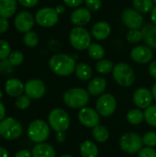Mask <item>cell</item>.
<instances>
[{"instance_id": "cell-6", "label": "cell", "mask_w": 156, "mask_h": 157, "mask_svg": "<svg viewBox=\"0 0 156 157\" xmlns=\"http://www.w3.org/2000/svg\"><path fill=\"white\" fill-rule=\"evenodd\" d=\"M22 132L21 123L15 118L7 117L0 121V136L5 140H17L21 136Z\"/></svg>"}, {"instance_id": "cell-21", "label": "cell", "mask_w": 156, "mask_h": 157, "mask_svg": "<svg viewBox=\"0 0 156 157\" xmlns=\"http://www.w3.org/2000/svg\"><path fill=\"white\" fill-rule=\"evenodd\" d=\"M143 40L148 47L156 49V25L146 24L142 28Z\"/></svg>"}, {"instance_id": "cell-11", "label": "cell", "mask_w": 156, "mask_h": 157, "mask_svg": "<svg viewBox=\"0 0 156 157\" xmlns=\"http://www.w3.org/2000/svg\"><path fill=\"white\" fill-rule=\"evenodd\" d=\"M122 23L130 29H140L143 27V17L135 8H126L121 14Z\"/></svg>"}, {"instance_id": "cell-27", "label": "cell", "mask_w": 156, "mask_h": 157, "mask_svg": "<svg viewBox=\"0 0 156 157\" xmlns=\"http://www.w3.org/2000/svg\"><path fill=\"white\" fill-rule=\"evenodd\" d=\"M126 120L131 125H139L144 121V111H142V109L138 108L132 109L126 114Z\"/></svg>"}, {"instance_id": "cell-45", "label": "cell", "mask_w": 156, "mask_h": 157, "mask_svg": "<svg viewBox=\"0 0 156 157\" xmlns=\"http://www.w3.org/2000/svg\"><path fill=\"white\" fill-rule=\"evenodd\" d=\"M55 139L58 143L60 144H63L66 139H67V136H66V133L65 132H56V136H55Z\"/></svg>"}, {"instance_id": "cell-12", "label": "cell", "mask_w": 156, "mask_h": 157, "mask_svg": "<svg viewBox=\"0 0 156 157\" xmlns=\"http://www.w3.org/2000/svg\"><path fill=\"white\" fill-rule=\"evenodd\" d=\"M79 122L86 128H95L100 123V115L97 111V109L85 107L81 109L77 115Z\"/></svg>"}, {"instance_id": "cell-29", "label": "cell", "mask_w": 156, "mask_h": 157, "mask_svg": "<svg viewBox=\"0 0 156 157\" xmlns=\"http://www.w3.org/2000/svg\"><path fill=\"white\" fill-rule=\"evenodd\" d=\"M88 55L96 61H99L104 59L105 56V49L99 43H91L87 49Z\"/></svg>"}, {"instance_id": "cell-14", "label": "cell", "mask_w": 156, "mask_h": 157, "mask_svg": "<svg viewBox=\"0 0 156 157\" xmlns=\"http://www.w3.org/2000/svg\"><path fill=\"white\" fill-rule=\"evenodd\" d=\"M35 17L29 11H21L17 13L14 19V25L17 31L27 33L31 30L34 26Z\"/></svg>"}, {"instance_id": "cell-41", "label": "cell", "mask_w": 156, "mask_h": 157, "mask_svg": "<svg viewBox=\"0 0 156 157\" xmlns=\"http://www.w3.org/2000/svg\"><path fill=\"white\" fill-rule=\"evenodd\" d=\"M22 6L24 7H28V8H31L33 6H35L38 3L39 0H17Z\"/></svg>"}, {"instance_id": "cell-34", "label": "cell", "mask_w": 156, "mask_h": 157, "mask_svg": "<svg viewBox=\"0 0 156 157\" xmlns=\"http://www.w3.org/2000/svg\"><path fill=\"white\" fill-rule=\"evenodd\" d=\"M7 61L12 66H18L24 61V54L20 51H13L11 52Z\"/></svg>"}, {"instance_id": "cell-5", "label": "cell", "mask_w": 156, "mask_h": 157, "mask_svg": "<svg viewBox=\"0 0 156 157\" xmlns=\"http://www.w3.org/2000/svg\"><path fill=\"white\" fill-rule=\"evenodd\" d=\"M48 123L55 132H66L70 127V117L68 113L61 108L51 109L48 115Z\"/></svg>"}, {"instance_id": "cell-4", "label": "cell", "mask_w": 156, "mask_h": 157, "mask_svg": "<svg viewBox=\"0 0 156 157\" xmlns=\"http://www.w3.org/2000/svg\"><path fill=\"white\" fill-rule=\"evenodd\" d=\"M112 76L114 81L123 87L132 86L136 79L133 68L126 63H119L115 64L112 70Z\"/></svg>"}, {"instance_id": "cell-50", "label": "cell", "mask_w": 156, "mask_h": 157, "mask_svg": "<svg viewBox=\"0 0 156 157\" xmlns=\"http://www.w3.org/2000/svg\"><path fill=\"white\" fill-rule=\"evenodd\" d=\"M151 91H152V94H153L154 99L156 101V83L154 85V86H153V87H152Z\"/></svg>"}, {"instance_id": "cell-47", "label": "cell", "mask_w": 156, "mask_h": 157, "mask_svg": "<svg viewBox=\"0 0 156 157\" xmlns=\"http://www.w3.org/2000/svg\"><path fill=\"white\" fill-rule=\"evenodd\" d=\"M55 10L56 12L59 14V15H62L65 12V5H58L56 7H55Z\"/></svg>"}, {"instance_id": "cell-8", "label": "cell", "mask_w": 156, "mask_h": 157, "mask_svg": "<svg viewBox=\"0 0 156 157\" xmlns=\"http://www.w3.org/2000/svg\"><path fill=\"white\" fill-rule=\"evenodd\" d=\"M120 147L126 154H138L143 147V138L136 132H126L120 139Z\"/></svg>"}, {"instance_id": "cell-9", "label": "cell", "mask_w": 156, "mask_h": 157, "mask_svg": "<svg viewBox=\"0 0 156 157\" xmlns=\"http://www.w3.org/2000/svg\"><path fill=\"white\" fill-rule=\"evenodd\" d=\"M117 99L110 93H104L96 101V109L101 117L108 118L112 116L117 109Z\"/></svg>"}, {"instance_id": "cell-49", "label": "cell", "mask_w": 156, "mask_h": 157, "mask_svg": "<svg viewBox=\"0 0 156 157\" xmlns=\"http://www.w3.org/2000/svg\"><path fill=\"white\" fill-rule=\"evenodd\" d=\"M0 157H9V154L5 147L0 146Z\"/></svg>"}, {"instance_id": "cell-33", "label": "cell", "mask_w": 156, "mask_h": 157, "mask_svg": "<svg viewBox=\"0 0 156 157\" xmlns=\"http://www.w3.org/2000/svg\"><path fill=\"white\" fill-rule=\"evenodd\" d=\"M31 104V98H29L27 95H21L17 97L15 100V106L17 109L25 110L29 108Z\"/></svg>"}, {"instance_id": "cell-17", "label": "cell", "mask_w": 156, "mask_h": 157, "mask_svg": "<svg viewBox=\"0 0 156 157\" xmlns=\"http://www.w3.org/2000/svg\"><path fill=\"white\" fill-rule=\"evenodd\" d=\"M92 18L91 11L86 7H76L70 15V21L74 27H84Z\"/></svg>"}, {"instance_id": "cell-46", "label": "cell", "mask_w": 156, "mask_h": 157, "mask_svg": "<svg viewBox=\"0 0 156 157\" xmlns=\"http://www.w3.org/2000/svg\"><path fill=\"white\" fill-rule=\"evenodd\" d=\"M6 107H5V105L0 101V121H3V120L6 118Z\"/></svg>"}, {"instance_id": "cell-2", "label": "cell", "mask_w": 156, "mask_h": 157, "mask_svg": "<svg viewBox=\"0 0 156 157\" xmlns=\"http://www.w3.org/2000/svg\"><path fill=\"white\" fill-rule=\"evenodd\" d=\"M64 104L74 109H81L89 102V93L82 87H72L67 89L63 96Z\"/></svg>"}, {"instance_id": "cell-51", "label": "cell", "mask_w": 156, "mask_h": 157, "mask_svg": "<svg viewBox=\"0 0 156 157\" xmlns=\"http://www.w3.org/2000/svg\"><path fill=\"white\" fill-rule=\"evenodd\" d=\"M60 157H74L73 155H62V156Z\"/></svg>"}, {"instance_id": "cell-7", "label": "cell", "mask_w": 156, "mask_h": 157, "mask_svg": "<svg viewBox=\"0 0 156 157\" xmlns=\"http://www.w3.org/2000/svg\"><path fill=\"white\" fill-rule=\"evenodd\" d=\"M91 34L84 27H74L69 33L71 46L77 51L87 50L91 44Z\"/></svg>"}, {"instance_id": "cell-54", "label": "cell", "mask_w": 156, "mask_h": 157, "mask_svg": "<svg viewBox=\"0 0 156 157\" xmlns=\"http://www.w3.org/2000/svg\"><path fill=\"white\" fill-rule=\"evenodd\" d=\"M0 139H1V136H0Z\"/></svg>"}, {"instance_id": "cell-13", "label": "cell", "mask_w": 156, "mask_h": 157, "mask_svg": "<svg viewBox=\"0 0 156 157\" xmlns=\"http://www.w3.org/2000/svg\"><path fill=\"white\" fill-rule=\"evenodd\" d=\"M25 95L31 99H40L46 93V86L44 82L38 78L29 79L25 83Z\"/></svg>"}, {"instance_id": "cell-22", "label": "cell", "mask_w": 156, "mask_h": 157, "mask_svg": "<svg viewBox=\"0 0 156 157\" xmlns=\"http://www.w3.org/2000/svg\"><path fill=\"white\" fill-rule=\"evenodd\" d=\"M32 157H56V152L52 145L47 143L37 144L31 150Z\"/></svg>"}, {"instance_id": "cell-31", "label": "cell", "mask_w": 156, "mask_h": 157, "mask_svg": "<svg viewBox=\"0 0 156 157\" xmlns=\"http://www.w3.org/2000/svg\"><path fill=\"white\" fill-rule=\"evenodd\" d=\"M39 41H40V38H39V35L36 32L30 30V31L24 34L23 42L27 47L34 48L39 44Z\"/></svg>"}, {"instance_id": "cell-43", "label": "cell", "mask_w": 156, "mask_h": 157, "mask_svg": "<svg viewBox=\"0 0 156 157\" xmlns=\"http://www.w3.org/2000/svg\"><path fill=\"white\" fill-rule=\"evenodd\" d=\"M149 74L150 75L156 80V60L154 61H152L149 64Z\"/></svg>"}, {"instance_id": "cell-24", "label": "cell", "mask_w": 156, "mask_h": 157, "mask_svg": "<svg viewBox=\"0 0 156 157\" xmlns=\"http://www.w3.org/2000/svg\"><path fill=\"white\" fill-rule=\"evenodd\" d=\"M79 150L82 157H97L99 153L97 144L89 140L84 141L80 144Z\"/></svg>"}, {"instance_id": "cell-35", "label": "cell", "mask_w": 156, "mask_h": 157, "mask_svg": "<svg viewBox=\"0 0 156 157\" xmlns=\"http://www.w3.org/2000/svg\"><path fill=\"white\" fill-rule=\"evenodd\" d=\"M126 39L131 43H138L143 40L142 29H129L126 33Z\"/></svg>"}, {"instance_id": "cell-52", "label": "cell", "mask_w": 156, "mask_h": 157, "mask_svg": "<svg viewBox=\"0 0 156 157\" xmlns=\"http://www.w3.org/2000/svg\"><path fill=\"white\" fill-rule=\"evenodd\" d=\"M2 98H3V92H2V90L0 89V100L2 99Z\"/></svg>"}, {"instance_id": "cell-32", "label": "cell", "mask_w": 156, "mask_h": 157, "mask_svg": "<svg viewBox=\"0 0 156 157\" xmlns=\"http://www.w3.org/2000/svg\"><path fill=\"white\" fill-rule=\"evenodd\" d=\"M144 121L152 127H156V105H151L144 109Z\"/></svg>"}, {"instance_id": "cell-39", "label": "cell", "mask_w": 156, "mask_h": 157, "mask_svg": "<svg viewBox=\"0 0 156 157\" xmlns=\"http://www.w3.org/2000/svg\"><path fill=\"white\" fill-rule=\"evenodd\" d=\"M138 157H156V151L152 147H143L138 153Z\"/></svg>"}, {"instance_id": "cell-15", "label": "cell", "mask_w": 156, "mask_h": 157, "mask_svg": "<svg viewBox=\"0 0 156 157\" xmlns=\"http://www.w3.org/2000/svg\"><path fill=\"white\" fill-rule=\"evenodd\" d=\"M130 55L131 60L136 63L146 64L152 62L154 57V52L147 45H137L131 49Z\"/></svg>"}, {"instance_id": "cell-40", "label": "cell", "mask_w": 156, "mask_h": 157, "mask_svg": "<svg viewBox=\"0 0 156 157\" xmlns=\"http://www.w3.org/2000/svg\"><path fill=\"white\" fill-rule=\"evenodd\" d=\"M63 4L71 8H76L79 7L83 3H85V0H63Z\"/></svg>"}, {"instance_id": "cell-44", "label": "cell", "mask_w": 156, "mask_h": 157, "mask_svg": "<svg viewBox=\"0 0 156 157\" xmlns=\"http://www.w3.org/2000/svg\"><path fill=\"white\" fill-rule=\"evenodd\" d=\"M14 157H32V155H31L30 151H29L27 149H22V150H19L18 152H17Z\"/></svg>"}, {"instance_id": "cell-20", "label": "cell", "mask_w": 156, "mask_h": 157, "mask_svg": "<svg viewBox=\"0 0 156 157\" xmlns=\"http://www.w3.org/2000/svg\"><path fill=\"white\" fill-rule=\"evenodd\" d=\"M107 88V80L102 76H96L92 78L87 85V92L89 95L97 97L104 94Z\"/></svg>"}, {"instance_id": "cell-38", "label": "cell", "mask_w": 156, "mask_h": 157, "mask_svg": "<svg viewBox=\"0 0 156 157\" xmlns=\"http://www.w3.org/2000/svg\"><path fill=\"white\" fill-rule=\"evenodd\" d=\"M86 7L90 11H97L102 6V1L101 0H85Z\"/></svg>"}, {"instance_id": "cell-53", "label": "cell", "mask_w": 156, "mask_h": 157, "mask_svg": "<svg viewBox=\"0 0 156 157\" xmlns=\"http://www.w3.org/2000/svg\"><path fill=\"white\" fill-rule=\"evenodd\" d=\"M154 1V6H156V0H153Z\"/></svg>"}, {"instance_id": "cell-42", "label": "cell", "mask_w": 156, "mask_h": 157, "mask_svg": "<svg viewBox=\"0 0 156 157\" xmlns=\"http://www.w3.org/2000/svg\"><path fill=\"white\" fill-rule=\"evenodd\" d=\"M9 29V22L7 18L0 17V33H5Z\"/></svg>"}, {"instance_id": "cell-23", "label": "cell", "mask_w": 156, "mask_h": 157, "mask_svg": "<svg viewBox=\"0 0 156 157\" xmlns=\"http://www.w3.org/2000/svg\"><path fill=\"white\" fill-rule=\"evenodd\" d=\"M17 0H0V17H11L17 11Z\"/></svg>"}, {"instance_id": "cell-37", "label": "cell", "mask_w": 156, "mask_h": 157, "mask_svg": "<svg viewBox=\"0 0 156 157\" xmlns=\"http://www.w3.org/2000/svg\"><path fill=\"white\" fill-rule=\"evenodd\" d=\"M10 53H11L10 44L5 40H0V61H5L8 59Z\"/></svg>"}, {"instance_id": "cell-30", "label": "cell", "mask_w": 156, "mask_h": 157, "mask_svg": "<svg viewBox=\"0 0 156 157\" xmlns=\"http://www.w3.org/2000/svg\"><path fill=\"white\" fill-rule=\"evenodd\" d=\"M113 68H114V64L108 59L99 60L96 64V70L100 75H108L109 73H112Z\"/></svg>"}, {"instance_id": "cell-16", "label": "cell", "mask_w": 156, "mask_h": 157, "mask_svg": "<svg viewBox=\"0 0 156 157\" xmlns=\"http://www.w3.org/2000/svg\"><path fill=\"white\" fill-rule=\"evenodd\" d=\"M132 101L138 109H146L148 107L153 105L154 97L152 91L146 87L137 88L132 95Z\"/></svg>"}, {"instance_id": "cell-36", "label": "cell", "mask_w": 156, "mask_h": 157, "mask_svg": "<svg viewBox=\"0 0 156 157\" xmlns=\"http://www.w3.org/2000/svg\"><path fill=\"white\" fill-rule=\"evenodd\" d=\"M143 145L147 147H155L156 146V132H147L143 134Z\"/></svg>"}, {"instance_id": "cell-25", "label": "cell", "mask_w": 156, "mask_h": 157, "mask_svg": "<svg viewBox=\"0 0 156 157\" xmlns=\"http://www.w3.org/2000/svg\"><path fill=\"white\" fill-rule=\"evenodd\" d=\"M74 74H75V76L79 80L88 81L92 78L93 71H92V68L89 66V64H87L86 63H84V62H80V63H76Z\"/></svg>"}, {"instance_id": "cell-19", "label": "cell", "mask_w": 156, "mask_h": 157, "mask_svg": "<svg viewBox=\"0 0 156 157\" xmlns=\"http://www.w3.org/2000/svg\"><path fill=\"white\" fill-rule=\"evenodd\" d=\"M25 89V84L17 78H9L6 81L5 91L11 98H17L23 95Z\"/></svg>"}, {"instance_id": "cell-10", "label": "cell", "mask_w": 156, "mask_h": 157, "mask_svg": "<svg viewBox=\"0 0 156 157\" xmlns=\"http://www.w3.org/2000/svg\"><path fill=\"white\" fill-rule=\"evenodd\" d=\"M59 16L55 8L50 6L42 7L35 14V22L43 28H51L58 23Z\"/></svg>"}, {"instance_id": "cell-3", "label": "cell", "mask_w": 156, "mask_h": 157, "mask_svg": "<svg viewBox=\"0 0 156 157\" xmlns=\"http://www.w3.org/2000/svg\"><path fill=\"white\" fill-rule=\"evenodd\" d=\"M51 133V127L48 122L43 120L37 119L32 121L27 130V134L29 139L37 144L45 143Z\"/></svg>"}, {"instance_id": "cell-26", "label": "cell", "mask_w": 156, "mask_h": 157, "mask_svg": "<svg viewBox=\"0 0 156 157\" xmlns=\"http://www.w3.org/2000/svg\"><path fill=\"white\" fill-rule=\"evenodd\" d=\"M92 136L97 143L104 144L109 138V132L106 126L98 124L92 130Z\"/></svg>"}, {"instance_id": "cell-1", "label": "cell", "mask_w": 156, "mask_h": 157, "mask_svg": "<svg viewBox=\"0 0 156 157\" xmlns=\"http://www.w3.org/2000/svg\"><path fill=\"white\" fill-rule=\"evenodd\" d=\"M76 66L75 58L66 53H57L52 55L49 60L51 71L58 76H69L74 73Z\"/></svg>"}, {"instance_id": "cell-48", "label": "cell", "mask_w": 156, "mask_h": 157, "mask_svg": "<svg viewBox=\"0 0 156 157\" xmlns=\"http://www.w3.org/2000/svg\"><path fill=\"white\" fill-rule=\"evenodd\" d=\"M151 20L154 25H156V6H154V7L151 11Z\"/></svg>"}, {"instance_id": "cell-28", "label": "cell", "mask_w": 156, "mask_h": 157, "mask_svg": "<svg viewBox=\"0 0 156 157\" xmlns=\"http://www.w3.org/2000/svg\"><path fill=\"white\" fill-rule=\"evenodd\" d=\"M133 7L141 14H146L153 10L154 4L153 0H132Z\"/></svg>"}, {"instance_id": "cell-18", "label": "cell", "mask_w": 156, "mask_h": 157, "mask_svg": "<svg viewBox=\"0 0 156 157\" xmlns=\"http://www.w3.org/2000/svg\"><path fill=\"white\" fill-rule=\"evenodd\" d=\"M111 34V26L108 22L100 20L95 23L91 29V35L97 40H107Z\"/></svg>"}]
</instances>
